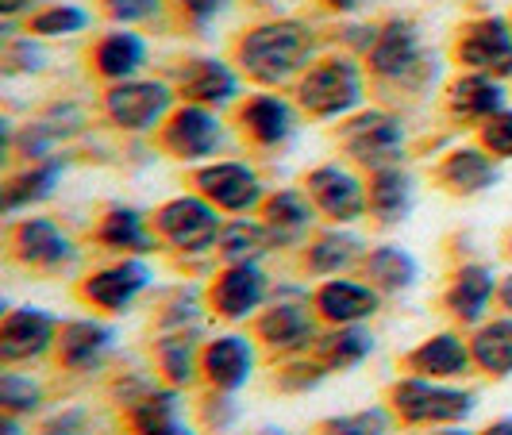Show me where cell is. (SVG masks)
<instances>
[{
    "instance_id": "cell-33",
    "label": "cell",
    "mask_w": 512,
    "mask_h": 435,
    "mask_svg": "<svg viewBox=\"0 0 512 435\" xmlns=\"http://www.w3.org/2000/svg\"><path fill=\"white\" fill-rule=\"evenodd\" d=\"M370 347H374V339L359 332V328H351V332H339L324 343V359L332 362V366H355V362L370 355Z\"/></svg>"
},
{
    "instance_id": "cell-42",
    "label": "cell",
    "mask_w": 512,
    "mask_h": 435,
    "mask_svg": "<svg viewBox=\"0 0 512 435\" xmlns=\"http://www.w3.org/2000/svg\"><path fill=\"white\" fill-rule=\"evenodd\" d=\"M108 12H112L116 20L131 24V20H147V16H154V12H158V0H108Z\"/></svg>"
},
{
    "instance_id": "cell-19",
    "label": "cell",
    "mask_w": 512,
    "mask_h": 435,
    "mask_svg": "<svg viewBox=\"0 0 512 435\" xmlns=\"http://www.w3.org/2000/svg\"><path fill=\"white\" fill-rule=\"evenodd\" d=\"M470 362V351L459 335H436L428 339L420 351H412V366L432 374V378H451V374H462Z\"/></svg>"
},
{
    "instance_id": "cell-14",
    "label": "cell",
    "mask_w": 512,
    "mask_h": 435,
    "mask_svg": "<svg viewBox=\"0 0 512 435\" xmlns=\"http://www.w3.org/2000/svg\"><path fill=\"white\" fill-rule=\"evenodd\" d=\"M251 362H255L251 359V347L239 335H224V339H216L205 351L208 378L216 385H224V389H235V385L247 382L251 378Z\"/></svg>"
},
{
    "instance_id": "cell-20",
    "label": "cell",
    "mask_w": 512,
    "mask_h": 435,
    "mask_svg": "<svg viewBox=\"0 0 512 435\" xmlns=\"http://www.w3.org/2000/svg\"><path fill=\"white\" fill-rule=\"evenodd\" d=\"M243 124H247V131L255 135L258 143H282L285 135L293 131V112L278 97H255L243 108Z\"/></svg>"
},
{
    "instance_id": "cell-37",
    "label": "cell",
    "mask_w": 512,
    "mask_h": 435,
    "mask_svg": "<svg viewBox=\"0 0 512 435\" xmlns=\"http://www.w3.org/2000/svg\"><path fill=\"white\" fill-rule=\"evenodd\" d=\"M0 401L8 412H27L39 405V389L27 382V378H16V374H4L0 382Z\"/></svg>"
},
{
    "instance_id": "cell-3",
    "label": "cell",
    "mask_w": 512,
    "mask_h": 435,
    "mask_svg": "<svg viewBox=\"0 0 512 435\" xmlns=\"http://www.w3.org/2000/svg\"><path fill=\"white\" fill-rule=\"evenodd\" d=\"M397 409L405 420H432V424H451V420H462L466 412L474 409V397L470 393H459V389H443V385H432L424 378H412V382H401L397 393H393Z\"/></svg>"
},
{
    "instance_id": "cell-31",
    "label": "cell",
    "mask_w": 512,
    "mask_h": 435,
    "mask_svg": "<svg viewBox=\"0 0 512 435\" xmlns=\"http://www.w3.org/2000/svg\"><path fill=\"white\" fill-rule=\"evenodd\" d=\"M266 243H270V235L266 228H258V224H231L224 231V255L231 262H251L266 251Z\"/></svg>"
},
{
    "instance_id": "cell-30",
    "label": "cell",
    "mask_w": 512,
    "mask_h": 435,
    "mask_svg": "<svg viewBox=\"0 0 512 435\" xmlns=\"http://www.w3.org/2000/svg\"><path fill=\"white\" fill-rule=\"evenodd\" d=\"M370 278H378L389 289H401V285H412V278H416V262L401 247H382V251L370 255Z\"/></svg>"
},
{
    "instance_id": "cell-29",
    "label": "cell",
    "mask_w": 512,
    "mask_h": 435,
    "mask_svg": "<svg viewBox=\"0 0 512 435\" xmlns=\"http://www.w3.org/2000/svg\"><path fill=\"white\" fill-rule=\"evenodd\" d=\"M101 239L108 247H128V251H147V231H143V216L139 212H131V208H116V212H108V220H104L101 228Z\"/></svg>"
},
{
    "instance_id": "cell-32",
    "label": "cell",
    "mask_w": 512,
    "mask_h": 435,
    "mask_svg": "<svg viewBox=\"0 0 512 435\" xmlns=\"http://www.w3.org/2000/svg\"><path fill=\"white\" fill-rule=\"evenodd\" d=\"M58 181V162L43 166V170H31L24 178H16L8 185V197H4V208H20L24 201H39L51 193V185Z\"/></svg>"
},
{
    "instance_id": "cell-23",
    "label": "cell",
    "mask_w": 512,
    "mask_h": 435,
    "mask_svg": "<svg viewBox=\"0 0 512 435\" xmlns=\"http://www.w3.org/2000/svg\"><path fill=\"white\" fill-rule=\"evenodd\" d=\"M143 39L131 31H116L97 47V70L104 77H128L143 66Z\"/></svg>"
},
{
    "instance_id": "cell-26",
    "label": "cell",
    "mask_w": 512,
    "mask_h": 435,
    "mask_svg": "<svg viewBox=\"0 0 512 435\" xmlns=\"http://www.w3.org/2000/svg\"><path fill=\"white\" fill-rule=\"evenodd\" d=\"M108 339H112L108 328L93 324V320L66 324V332H62V362L66 366H85V362H93L108 347Z\"/></svg>"
},
{
    "instance_id": "cell-34",
    "label": "cell",
    "mask_w": 512,
    "mask_h": 435,
    "mask_svg": "<svg viewBox=\"0 0 512 435\" xmlns=\"http://www.w3.org/2000/svg\"><path fill=\"white\" fill-rule=\"evenodd\" d=\"M308 224V205L297 193H278L270 201V228L278 235H297Z\"/></svg>"
},
{
    "instance_id": "cell-17",
    "label": "cell",
    "mask_w": 512,
    "mask_h": 435,
    "mask_svg": "<svg viewBox=\"0 0 512 435\" xmlns=\"http://www.w3.org/2000/svg\"><path fill=\"white\" fill-rule=\"evenodd\" d=\"M416 31L409 24H389L378 35V43H374V51H370V66L378 70V74H405L412 62H416Z\"/></svg>"
},
{
    "instance_id": "cell-46",
    "label": "cell",
    "mask_w": 512,
    "mask_h": 435,
    "mask_svg": "<svg viewBox=\"0 0 512 435\" xmlns=\"http://www.w3.org/2000/svg\"><path fill=\"white\" fill-rule=\"evenodd\" d=\"M501 301H505V308H512V274L505 278V285H501Z\"/></svg>"
},
{
    "instance_id": "cell-51",
    "label": "cell",
    "mask_w": 512,
    "mask_h": 435,
    "mask_svg": "<svg viewBox=\"0 0 512 435\" xmlns=\"http://www.w3.org/2000/svg\"><path fill=\"white\" fill-rule=\"evenodd\" d=\"M439 435H470V432H439Z\"/></svg>"
},
{
    "instance_id": "cell-38",
    "label": "cell",
    "mask_w": 512,
    "mask_h": 435,
    "mask_svg": "<svg viewBox=\"0 0 512 435\" xmlns=\"http://www.w3.org/2000/svg\"><path fill=\"white\" fill-rule=\"evenodd\" d=\"M385 432H389V424H385V416L378 409L355 412V416H343V420L328 424V435H385Z\"/></svg>"
},
{
    "instance_id": "cell-50",
    "label": "cell",
    "mask_w": 512,
    "mask_h": 435,
    "mask_svg": "<svg viewBox=\"0 0 512 435\" xmlns=\"http://www.w3.org/2000/svg\"><path fill=\"white\" fill-rule=\"evenodd\" d=\"M4 435H20V428H16L12 420H4Z\"/></svg>"
},
{
    "instance_id": "cell-48",
    "label": "cell",
    "mask_w": 512,
    "mask_h": 435,
    "mask_svg": "<svg viewBox=\"0 0 512 435\" xmlns=\"http://www.w3.org/2000/svg\"><path fill=\"white\" fill-rule=\"evenodd\" d=\"M154 435H193L189 428H181V424H170V428H162V432H154Z\"/></svg>"
},
{
    "instance_id": "cell-35",
    "label": "cell",
    "mask_w": 512,
    "mask_h": 435,
    "mask_svg": "<svg viewBox=\"0 0 512 435\" xmlns=\"http://www.w3.org/2000/svg\"><path fill=\"white\" fill-rule=\"evenodd\" d=\"M135 424H139L143 435H154V432H162V428H170V424H178V405H174V397H170V393L147 397V401L139 405V412H135Z\"/></svg>"
},
{
    "instance_id": "cell-41",
    "label": "cell",
    "mask_w": 512,
    "mask_h": 435,
    "mask_svg": "<svg viewBox=\"0 0 512 435\" xmlns=\"http://www.w3.org/2000/svg\"><path fill=\"white\" fill-rule=\"evenodd\" d=\"M162 359H166V370L174 382H189L193 378V359H189V347L185 343H166L162 347Z\"/></svg>"
},
{
    "instance_id": "cell-4",
    "label": "cell",
    "mask_w": 512,
    "mask_h": 435,
    "mask_svg": "<svg viewBox=\"0 0 512 435\" xmlns=\"http://www.w3.org/2000/svg\"><path fill=\"white\" fill-rule=\"evenodd\" d=\"M166 108H170V89L158 85V81H128V85H116L108 93V116L120 128L131 131H143L158 124Z\"/></svg>"
},
{
    "instance_id": "cell-16",
    "label": "cell",
    "mask_w": 512,
    "mask_h": 435,
    "mask_svg": "<svg viewBox=\"0 0 512 435\" xmlns=\"http://www.w3.org/2000/svg\"><path fill=\"white\" fill-rule=\"evenodd\" d=\"M316 305H320V312H324L328 320H335V324H355V320L370 316V312L378 308V297H374V289H366V285L328 282L316 293Z\"/></svg>"
},
{
    "instance_id": "cell-1",
    "label": "cell",
    "mask_w": 512,
    "mask_h": 435,
    "mask_svg": "<svg viewBox=\"0 0 512 435\" xmlns=\"http://www.w3.org/2000/svg\"><path fill=\"white\" fill-rule=\"evenodd\" d=\"M308 47H312V39L301 24H266L239 43V58H243L247 74L274 85L305 66Z\"/></svg>"
},
{
    "instance_id": "cell-40",
    "label": "cell",
    "mask_w": 512,
    "mask_h": 435,
    "mask_svg": "<svg viewBox=\"0 0 512 435\" xmlns=\"http://www.w3.org/2000/svg\"><path fill=\"white\" fill-rule=\"evenodd\" d=\"M482 139L493 154L501 158H512V112H501V116H489V124L482 128Z\"/></svg>"
},
{
    "instance_id": "cell-27",
    "label": "cell",
    "mask_w": 512,
    "mask_h": 435,
    "mask_svg": "<svg viewBox=\"0 0 512 435\" xmlns=\"http://www.w3.org/2000/svg\"><path fill=\"white\" fill-rule=\"evenodd\" d=\"M443 181L447 185H455L462 193H474V189H486L497 181V170H493V162H489L486 154L478 151H459L447 158V166H443Z\"/></svg>"
},
{
    "instance_id": "cell-21",
    "label": "cell",
    "mask_w": 512,
    "mask_h": 435,
    "mask_svg": "<svg viewBox=\"0 0 512 435\" xmlns=\"http://www.w3.org/2000/svg\"><path fill=\"white\" fill-rule=\"evenodd\" d=\"M489 297H493V274L486 266H470L459 274V282L451 285L447 305L455 308V316H462V320H478L486 312Z\"/></svg>"
},
{
    "instance_id": "cell-8",
    "label": "cell",
    "mask_w": 512,
    "mask_h": 435,
    "mask_svg": "<svg viewBox=\"0 0 512 435\" xmlns=\"http://www.w3.org/2000/svg\"><path fill=\"white\" fill-rule=\"evenodd\" d=\"M308 189H312L316 205L324 208L328 216H335V220H359L362 208H366L362 185L351 178L347 170H339V166H320V170H312V174H308Z\"/></svg>"
},
{
    "instance_id": "cell-45",
    "label": "cell",
    "mask_w": 512,
    "mask_h": 435,
    "mask_svg": "<svg viewBox=\"0 0 512 435\" xmlns=\"http://www.w3.org/2000/svg\"><path fill=\"white\" fill-rule=\"evenodd\" d=\"M486 435H512V420H501V424H493Z\"/></svg>"
},
{
    "instance_id": "cell-18",
    "label": "cell",
    "mask_w": 512,
    "mask_h": 435,
    "mask_svg": "<svg viewBox=\"0 0 512 435\" xmlns=\"http://www.w3.org/2000/svg\"><path fill=\"white\" fill-rule=\"evenodd\" d=\"M262 335L278 351H297L312 339V320L301 305H278L262 316Z\"/></svg>"
},
{
    "instance_id": "cell-36",
    "label": "cell",
    "mask_w": 512,
    "mask_h": 435,
    "mask_svg": "<svg viewBox=\"0 0 512 435\" xmlns=\"http://www.w3.org/2000/svg\"><path fill=\"white\" fill-rule=\"evenodd\" d=\"M355 239H347V235H328V239H320L316 247H312V266L320 270V274H332L339 266H347L351 258H355Z\"/></svg>"
},
{
    "instance_id": "cell-6",
    "label": "cell",
    "mask_w": 512,
    "mask_h": 435,
    "mask_svg": "<svg viewBox=\"0 0 512 435\" xmlns=\"http://www.w3.org/2000/svg\"><path fill=\"white\" fill-rule=\"evenodd\" d=\"M459 54L466 66L482 74H512V31L505 20H482L466 31L459 43Z\"/></svg>"
},
{
    "instance_id": "cell-5",
    "label": "cell",
    "mask_w": 512,
    "mask_h": 435,
    "mask_svg": "<svg viewBox=\"0 0 512 435\" xmlns=\"http://www.w3.org/2000/svg\"><path fill=\"white\" fill-rule=\"evenodd\" d=\"M158 228L162 235L174 243V247H185V251H201L216 239V212L197 201V197H181V201H170V205L158 212Z\"/></svg>"
},
{
    "instance_id": "cell-43",
    "label": "cell",
    "mask_w": 512,
    "mask_h": 435,
    "mask_svg": "<svg viewBox=\"0 0 512 435\" xmlns=\"http://www.w3.org/2000/svg\"><path fill=\"white\" fill-rule=\"evenodd\" d=\"M181 4H185V12H189L193 20H208V16H216L228 0H181Z\"/></svg>"
},
{
    "instance_id": "cell-11",
    "label": "cell",
    "mask_w": 512,
    "mask_h": 435,
    "mask_svg": "<svg viewBox=\"0 0 512 435\" xmlns=\"http://www.w3.org/2000/svg\"><path fill=\"white\" fill-rule=\"evenodd\" d=\"M220 143V124L205 108H181L174 124L166 128V147L181 158H201Z\"/></svg>"
},
{
    "instance_id": "cell-13",
    "label": "cell",
    "mask_w": 512,
    "mask_h": 435,
    "mask_svg": "<svg viewBox=\"0 0 512 435\" xmlns=\"http://www.w3.org/2000/svg\"><path fill=\"white\" fill-rule=\"evenodd\" d=\"M16 255L31 266H58L66 258H74V247L62 231L47 220H27L16 228Z\"/></svg>"
},
{
    "instance_id": "cell-15",
    "label": "cell",
    "mask_w": 512,
    "mask_h": 435,
    "mask_svg": "<svg viewBox=\"0 0 512 435\" xmlns=\"http://www.w3.org/2000/svg\"><path fill=\"white\" fill-rule=\"evenodd\" d=\"M143 285H147V266L143 262H124V266H112V270L97 274L93 282L85 285V297L104 308H124L131 305V297Z\"/></svg>"
},
{
    "instance_id": "cell-25",
    "label": "cell",
    "mask_w": 512,
    "mask_h": 435,
    "mask_svg": "<svg viewBox=\"0 0 512 435\" xmlns=\"http://www.w3.org/2000/svg\"><path fill=\"white\" fill-rule=\"evenodd\" d=\"M474 359L489 374H512V320H497V324L478 332Z\"/></svg>"
},
{
    "instance_id": "cell-12",
    "label": "cell",
    "mask_w": 512,
    "mask_h": 435,
    "mask_svg": "<svg viewBox=\"0 0 512 435\" xmlns=\"http://www.w3.org/2000/svg\"><path fill=\"white\" fill-rule=\"evenodd\" d=\"M262 293H266L262 274H258L251 262H235L228 274L216 282V289H212V301H216V308H220L224 316L239 320V316H247L251 308H258Z\"/></svg>"
},
{
    "instance_id": "cell-47",
    "label": "cell",
    "mask_w": 512,
    "mask_h": 435,
    "mask_svg": "<svg viewBox=\"0 0 512 435\" xmlns=\"http://www.w3.org/2000/svg\"><path fill=\"white\" fill-rule=\"evenodd\" d=\"M0 8L12 16V12H20V8H24V0H0Z\"/></svg>"
},
{
    "instance_id": "cell-28",
    "label": "cell",
    "mask_w": 512,
    "mask_h": 435,
    "mask_svg": "<svg viewBox=\"0 0 512 435\" xmlns=\"http://www.w3.org/2000/svg\"><path fill=\"white\" fill-rule=\"evenodd\" d=\"M412 201V185L401 170H382L374 185H370V208L382 216V220H401L409 212Z\"/></svg>"
},
{
    "instance_id": "cell-9",
    "label": "cell",
    "mask_w": 512,
    "mask_h": 435,
    "mask_svg": "<svg viewBox=\"0 0 512 435\" xmlns=\"http://www.w3.org/2000/svg\"><path fill=\"white\" fill-rule=\"evenodd\" d=\"M197 185H201V193L208 201H216L220 208H231V212H243V208H251L258 201V178L239 162L208 166V170H201Z\"/></svg>"
},
{
    "instance_id": "cell-49",
    "label": "cell",
    "mask_w": 512,
    "mask_h": 435,
    "mask_svg": "<svg viewBox=\"0 0 512 435\" xmlns=\"http://www.w3.org/2000/svg\"><path fill=\"white\" fill-rule=\"evenodd\" d=\"M328 4H335V8H343V12H351V8H359L362 0H328Z\"/></svg>"
},
{
    "instance_id": "cell-22",
    "label": "cell",
    "mask_w": 512,
    "mask_h": 435,
    "mask_svg": "<svg viewBox=\"0 0 512 435\" xmlns=\"http://www.w3.org/2000/svg\"><path fill=\"white\" fill-rule=\"evenodd\" d=\"M505 101V93H501V85L486 74H470L455 81V89H451V104H455V112L462 116H493L497 108Z\"/></svg>"
},
{
    "instance_id": "cell-2",
    "label": "cell",
    "mask_w": 512,
    "mask_h": 435,
    "mask_svg": "<svg viewBox=\"0 0 512 435\" xmlns=\"http://www.w3.org/2000/svg\"><path fill=\"white\" fill-rule=\"evenodd\" d=\"M362 101V77L351 62L328 58L301 81V104L316 116H339Z\"/></svg>"
},
{
    "instance_id": "cell-10",
    "label": "cell",
    "mask_w": 512,
    "mask_h": 435,
    "mask_svg": "<svg viewBox=\"0 0 512 435\" xmlns=\"http://www.w3.org/2000/svg\"><path fill=\"white\" fill-rule=\"evenodd\" d=\"M347 151L362 162H385L401 151V124L393 116L370 112L347 128Z\"/></svg>"
},
{
    "instance_id": "cell-44",
    "label": "cell",
    "mask_w": 512,
    "mask_h": 435,
    "mask_svg": "<svg viewBox=\"0 0 512 435\" xmlns=\"http://www.w3.org/2000/svg\"><path fill=\"white\" fill-rule=\"evenodd\" d=\"M43 435H85V428H81V416H77V412H70V416H62V420L47 424V428H43Z\"/></svg>"
},
{
    "instance_id": "cell-24",
    "label": "cell",
    "mask_w": 512,
    "mask_h": 435,
    "mask_svg": "<svg viewBox=\"0 0 512 435\" xmlns=\"http://www.w3.org/2000/svg\"><path fill=\"white\" fill-rule=\"evenodd\" d=\"M235 74H231L224 62H201L193 74L185 77V97H193V101L201 104H224L235 97Z\"/></svg>"
},
{
    "instance_id": "cell-39",
    "label": "cell",
    "mask_w": 512,
    "mask_h": 435,
    "mask_svg": "<svg viewBox=\"0 0 512 435\" xmlns=\"http://www.w3.org/2000/svg\"><path fill=\"white\" fill-rule=\"evenodd\" d=\"M85 24V12H77V8H51V12H43V16H35V31L39 35H70V31H81Z\"/></svg>"
},
{
    "instance_id": "cell-7",
    "label": "cell",
    "mask_w": 512,
    "mask_h": 435,
    "mask_svg": "<svg viewBox=\"0 0 512 435\" xmlns=\"http://www.w3.org/2000/svg\"><path fill=\"white\" fill-rule=\"evenodd\" d=\"M54 339V320L39 308H20L8 312L0 324V359L16 362L31 359L39 351H47V343Z\"/></svg>"
}]
</instances>
